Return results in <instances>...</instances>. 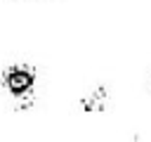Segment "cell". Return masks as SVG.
Listing matches in <instances>:
<instances>
[{"mask_svg":"<svg viewBox=\"0 0 151 142\" xmlns=\"http://www.w3.org/2000/svg\"><path fill=\"white\" fill-rule=\"evenodd\" d=\"M111 102V95H109V88L106 85H94L92 90H87L83 97H80V109L85 114H101Z\"/></svg>","mask_w":151,"mask_h":142,"instance_id":"obj_2","label":"cell"},{"mask_svg":"<svg viewBox=\"0 0 151 142\" xmlns=\"http://www.w3.org/2000/svg\"><path fill=\"white\" fill-rule=\"evenodd\" d=\"M38 66L28 62H14L0 66V92L12 102L17 111H26L35 104L38 95Z\"/></svg>","mask_w":151,"mask_h":142,"instance_id":"obj_1","label":"cell"}]
</instances>
